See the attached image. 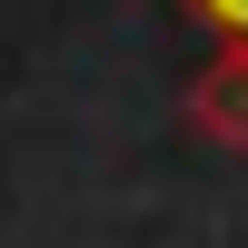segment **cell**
<instances>
[{"mask_svg": "<svg viewBox=\"0 0 248 248\" xmlns=\"http://www.w3.org/2000/svg\"><path fill=\"white\" fill-rule=\"evenodd\" d=\"M199 129L248 149V40H229V60L209 70V90H199Z\"/></svg>", "mask_w": 248, "mask_h": 248, "instance_id": "6da1fadb", "label": "cell"}, {"mask_svg": "<svg viewBox=\"0 0 248 248\" xmlns=\"http://www.w3.org/2000/svg\"><path fill=\"white\" fill-rule=\"evenodd\" d=\"M209 30H229V40H248V0H189Z\"/></svg>", "mask_w": 248, "mask_h": 248, "instance_id": "7a4b0ae2", "label": "cell"}]
</instances>
